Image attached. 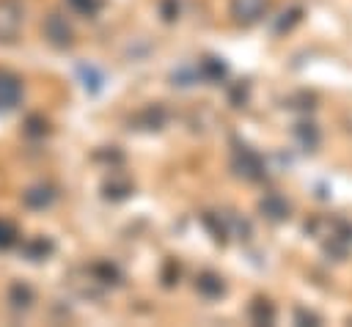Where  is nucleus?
Masks as SVG:
<instances>
[{"instance_id":"nucleus-7","label":"nucleus","mask_w":352,"mask_h":327,"mask_svg":"<svg viewBox=\"0 0 352 327\" xmlns=\"http://www.w3.org/2000/svg\"><path fill=\"white\" fill-rule=\"evenodd\" d=\"M77 14H82V16H91V14H96L99 8H102V0H66Z\"/></svg>"},{"instance_id":"nucleus-1","label":"nucleus","mask_w":352,"mask_h":327,"mask_svg":"<svg viewBox=\"0 0 352 327\" xmlns=\"http://www.w3.org/2000/svg\"><path fill=\"white\" fill-rule=\"evenodd\" d=\"M22 30V5L14 0H0V41H14Z\"/></svg>"},{"instance_id":"nucleus-4","label":"nucleus","mask_w":352,"mask_h":327,"mask_svg":"<svg viewBox=\"0 0 352 327\" xmlns=\"http://www.w3.org/2000/svg\"><path fill=\"white\" fill-rule=\"evenodd\" d=\"M44 36L55 44V47H69L72 44V27L66 25V19L60 14H50L44 22Z\"/></svg>"},{"instance_id":"nucleus-6","label":"nucleus","mask_w":352,"mask_h":327,"mask_svg":"<svg viewBox=\"0 0 352 327\" xmlns=\"http://www.w3.org/2000/svg\"><path fill=\"white\" fill-rule=\"evenodd\" d=\"M261 212H267L272 220H280L283 214H286V203L280 201V198H267V201H261Z\"/></svg>"},{"instance_id":"nucleus-5","label":"nucleus","mask_w":352,"mask_h":327,"mask_svg":"<svg viewBox=\"0 0 352 327\" xmlns=\"http://www.w3.org/2000/svg\"><path fill=\"white\" fill-rule=\"evenodd\" d=\"M52 198H55V192H52L50 187H33V190L25 192V203H28V206H36V209L47 206Z\"/></svg>"},{"instance_id":"nucleus-8","label":"nucleus","mask_w":352,"mask_h":327,"mask_svg":"<svg viewBox=\"0 0 352 327\" xmlns=\"http://www.w3.org/2000/svg\"><path fill=\"white\" fill-rule=\"evenodd\" d=\"M16 242V228L8 220H0V247H11Z\"/></svg>"},{"instance_id":"nucleus-2","label":"nucleus","mask_w":352,"mask_h":327,"mask_svg":"<svg viewBox=\"0 0 352 327\" xmlns=\"http://www.w3.org/2000/svg\"><path fill=\"white\" fill-rule=\"evenodd\" d=\"M22 99V82L11 71H0V113H8Z\"/></svg>"},{"instance_id":"nucleus-10","label":"nucleus","mask_w":352,"mask_h":327,"mask_svg":"<svg viewBox=\"0 0 352 327\" xmlns=\"http://www.w3.org/2000/svg\"><path fill=\"white\" fill-rule=\"evenodd\" d=\"M11 300L16 308H28L30 305V289L28 286H14L11 289Z\"/></svg>"},{"instance_id":"nucleus-3","label":"nucleus","mask_w":352,"mask_h":327,"mask_svg":"<svg viewBox=\"0 0 352 327\" xmlns=\"http://www.w3.org/2000/svg\"><path fill=\"white\" fill-rule=\"evenodd\" d=\"M267 0H231V14L239 25H253L264 16Z\"/></svg>"},{"instance_id":"nucleus-9","label":"nucleus","mask_w":352,"mask_h":327,"mask_svg":"<svg viewBox=\"0 0 352 327\" xmlns=\"http://www.w3.org/2000/svg\"><path fill=\"white\" fill-rule=\"evenodd\" d=\"M198 289L206 291V294H220V291H223V283H220V278H214V275H204V278L198 280Z\"/></svg>"}]
</instances>
